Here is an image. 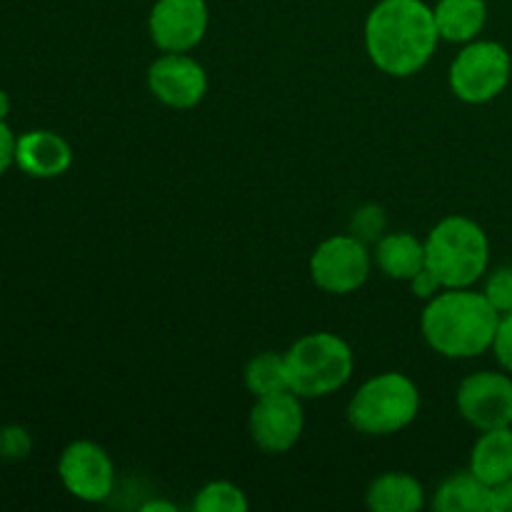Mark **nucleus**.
Returning a JSON list of instances; mask_svg holds the SVG:
<instances>
[{
	"label": "nucleus",
	"mask_w": 512,
	"mask_h": 512,
	"mask_svg": "<svg viewBox=\"0 0 512 512\" xmlns=\"http://www.w3.org/2000/svg\"><path fill=\"white\" fill-rule=\"evenodd\" d=\"M148 88L168 108H195L208 93V75L195 58L165 53L148 68Z\"/></svg>",
	"instance_id": "12"
},
{
	"label": "nucleus",
	"mask_w": 512,
	"mask_h": 512,
	"mask_svg": "<svg viewBox=\"0 0 512 512\" xmlns=\"http://www.w3.org/2000/svg\"><path fill=\"white\" fill-rule=\"evenodd\" d=\"M512 75L508 48L495 40H470L450 63L448 83L455 98L468 105H485L503 95Z\"/></svg>",
	"instance_id": "6"
},
{
	"label": "nucleus",
	"mask_w": 512,
	"mask_h": 512,
	"mask_svg": "<svg viewBox=\"0 0 512 512\" xmlns=\"http://www.w3.org/2000/svg\"><path fill=\"white\" fill-rule=\"evenodd\" d=\"M438 512H490V485H485L473 470H460L443 480L433 498Z\"/></svg>",
	"instance_id": "18"
},
{
	"label": "nucleus",
	"mask_w": 512,
	"mask_h": 512,
	"mask_svg": "<svg viewBox=\"0 0 512 512\" xmlns=\"http://www.w3.org/2000/svg\"><path fill=\"white\" fill-rule=\"evenodd\" d=\"M205 0H155L148 18L150 40L165 53H188L208 33Z\"/></svg>",
	"instance_id": "11"
},
{
	"label": "nucleus",
	"mask_w": 512,
	"mask_h": 512,
	"mask_svg": "<svg viewBox=\"0 0 512 512\" xmlns=\"http://www.w3.org/2000/svg\"><path fill=\"white\" fill-rule=\"evenodd\" d=\"M370 260L365 240L358 235H335L310 258V278L320 290L330 295H348L363 288L370 275Z\"/></svg>",
	"instance_id": "7"
},
{
	"label": "nucleus",
	"mask_w": 512,
	"mask_h": 512,
	"mask_svg": "<svg viewBox=\"0 0 512 512\" xmlns=\"http://www.w3.org/2000/svg\"><path fill=\"white\" fill-rule=\"evenodd\" d=\"M193 510L198 512H245L248 510V498L238 485L228 483V480H215L200 488L195 495Z\"/></svg>",
	"instance_id": "20"
},
{
	"label": "nucleus",
	"mask_w": 512,
	"mask_h": 512,
	"mask_svg": "<svg viewBox=\"0 0 512 512\" xmlns=\"http://www.w3.org/2000/svg\"><path fill=\"white\" fill-rule=\"evenodd\" d=\"M8 113H10V98H8V93L0 88V123H5Z\"/></svg>",
	"instance_id": "29"
},
{
	"label": "nucleus",
	"mask_w": 512,
	"mask_h": 512,
	"mask_svg": "<svg viewBox=\"0 0 512 512\" xmlns=\"http://www.w3.org/2000/svg\"><path fill=\"white\" fill-rule=\"evenodd\" d=\"M375 263L390 280L410 283L425 268V240L413 233H390L378 240Z\"/></svg>",
	"instance_id": "16"
},
{
	"label": "nucleus",
	"mask_w": 512,
	"mask_h": 512,
	"mask_svg": "<svg viewBox=\"0 0 512 512\" xmlns=\"http://www.w3.org/2000/svg\"><path fill=\"white\" fill-rule=\"evenodd\" d=\"M470 470L490 488L512 478V425L483 430L470 453Z\"/></svg>",
	"instance_id": "14"
},
{
	"label": "nucleus",
	"mask_w": 512,
	"mask_h": 512,
	"mask_svg": "<svg viewBox=\"0 0 512 512\" xmlns=\"http://www.w3.org/2000/svg\"><path fill=\"white\" fill-rule=\"evenodd\" d=\"M140 510H143V512H158V510H163V512H175V505L163 503V500H150V503H145Z\"/></svg>",
	"instance_id": "28"
},
{
	"label": "nucleus",
	"mask_w": 512,
	"mask_h": 512,
	"mask_svg": "<svg viewBox=\"0 0 512 512\" xmlns=\"http://www.w3.org/2000/svg\"><path fill=\"white\" fill-rule=\"evenodd\" d=\"M490 265V240L475 220L450 215L425 238V268L443 288H473Z\"/></svg>",
	"instance_id": "3"
},
{
	"label": "nucleus",
	"mask_w": 512,
	"mask_h": 512,
	"mask_svg": "<svg viewBox=\"0 0 512 512\" xmlns=\"http://www.w3.org/2000/svg\"><path fill=\"white\" fill-rule=\"evenodd\" d=\"M303 425V405L293 390L255 398L248 420L253 443L270 455L288 453L303 435Z\"/></svg>",
	"instance_id": "10"
},
{
	"label": "nucleus",
	"mask_w": 512,
	"mask_h": 512,
	"mask_svg": "<svg viewBox=\"0 0 512 512\" xmlns=\"http://www.w3.org/2000/svg\"><path fill=\"white\" fill-rule=\"evenodd\" d=\"M365 503L373 512H418L425 505V490L408 473H385L370 483Z\"/></svg>",
	"instance_id": "17"
},
{
	"label": "nucleus",
	"mask_w": 512,
	"mask_h": 512,
	"mask_svg": "<svg viewBox=\"0 0 512 512\" xmlns=\"http://www.w3.org/2000/svg\"><path fill=\"white\" fill-rule=\"evenodd\" d=\"M15 163L30 178H58L73 163V150L53 130H30L18 138Z\"/></svg>",
	"instance_id": "13"
},
{
	"label": "nucleus",
	"mask_w": 512,
	"mask_h": 512,
	"mask_svg": "<svg viewBox=\"0 0 512 512\" xmlns=\"http://www.w3.org/2000/svg\"><path fill=\"white\" fill-rule=\"evenodd\" d=\"M490 512H512V478L490 488Z\"/></svg>",
	"instance_id": "27"
},
{
	"label": "nucleus",
	"mask_w": 512,
	"mask_h": 512,
	"mask_svg": "<svg viewBox=\"0 0 512 512\" xmlns=\"http://www.w3.org/2000/svg\"><path fill=\"white\" fill-rule=\"evenodd\" d=\"M440 40L448 43H470L478 40L488 23V3L485 0H438L433 8Z\"/></svg>",
	"instance_id": "15"
},
{
	"label": "nucleus",
	"mask_w": 512,
	"mask_h": 512,
	"mask_svg": "<svg viewBox=\"0 0 512 512\" xmlns=\"http://www.w3.org/2000/svg\"><path fill=\"white\" fill-rule=\"evenodd\" d=\"M458 413L473 428L483 430L510 428L512 425V378L508 373L480 370L460 383Z\"/></svg>",
	"instance_id": "9"
},
{
	"label": "nucleus",
	"mask_w": 512,
	"mask_h": 512,
	"mask_svg": "<svg viewBox=\"0 0 512 512\" xmlns=\"http://www.w3.org/2000/svg\"><path fill=\"white\" fill-rule=\"evenodd\" d=\"M63 488L83 503H103L115 490V465L110 455L90 440H75L58 460Z\"/></svg>",
	"instance_id": "8"
},
{
	"label": "nucleus",
	"mask_w": 512,
	"mask_h": 512,
	"mask_svg": "<svg viewBox=\"0 0 512 512\" xmlns=\"http://www.w3.org/2000/svg\"><path fill=\"white\" fill-rule=\"evenodd\" d=\"M245 385L255 398L265 395L285 393L290 390L288 368H285V355L278 353H260L245 368Z\"/></svg>",
	"instance_id": "19"
},
{
	"label": "nucleus",
	"mask_w": 512,
	"mask_h": 512,
	"mask_svg": "<svg viewBox=\"0 0 512 512\" xmlns=\"http://www.w3.org/2000/svg\"><path fill=\"white\" fill-rule=\"evenodd\" d=\"M290 390L298 398H328L350 380L355 355L343 338L333 333H310L285 353Z\"/></svg>",
	"instance_id": "4"
},
{
	"label": "nucleus",
	"mask_w": 512,
	"mask_h": 512,
	"mask_svg": "<svg viewBox=\"0 0 512 512\" xmlns=\"http://www.w3.org/2000/svg\"><path fill=\"white\" fill-rule=\"evenodd\" d=\"M33 448V440L30 433L20 425H8V428L0 430V458L5 460H23L30 455Z\"/></svg>",
	"instance_id": "22"
},
{
	"label": "nucleus",
	"mask_w": 512,
	"mask_h": 512,
	"mask_svg": "<svg viewBox=\"0 0 512 512\" xmlns=\"http://www.w3.org/2000/svg\"><path fill=\"white\" fill-rule=\"evenodd\" d=\"M383 225H385V218H383V210L380 208H363L355 213L353 230L360 240H363V235L365 238H370V235L380 233V230H383Z\"/></svg>",
	"instance_id": "24"
},
{
	"label": "nucleus",
	"mask_w": 512,
	"mask_h": 512,
	"mask_svg": "<svg viewBox=\"0 0 512 512\" xmlns=\"http://www.w3.org/2000/svg\"><path fill=\"white\" fill-rule=\"evenodd\" d=\"M498 323L500 313L485 293L473 288H443L425 305L420 330L435 353L468 360L488 353Z\"/></svg>",
	"instance_id": "2"
},
{
	"label": "nucleus",
	"mask_w": 512,
	"mask_h": 512,
	"mask_svg": "<svg viewBox=\"0 0 512 512\" xmlns=\"http://www.w3.org/2000/svg\"><path fill=\"white\" fill-rule=\"evenodd\" d=\"M440 43L435 13L425 0H380L365 20V50L393 78L420 73Z\"/></svg>",
	"instance_id": "1"
},
{
	"label": "nucleus",
	"mask_w": 512,
	"mask_h": 512,
	"mask_svg": "<svg viewBox=\"0 0 512 512\" xmlns=\"http://www.w3.org/2000/svg\"><path fill=\"white\" fill-rule=\"evenodd\" d=\"M410 285H413V293L418 295V298H423V300L435 298V295H438L440 290H443V285H440V280L435 278V275L430 273L428 268L420 270V273L415 275L413 280H410Z\"/></svg>",
	"instance_id": "25"
},
{
	"label": "nucleus",
	"mask_w": 512,
	"mask_h": 512,
	"mask_svg": "<svg viewBox=\"0 0 512 512\" xmlns=\"http://www.w3.org/2000/svg\"><path fill=\"white\" fill-rule=\"evenodd\" d=\"M483 293L500 315L512 313V265L493 270Z\"/></svg>",
	"instance_id": "21"
},
{
	"label": "nucleus",
	"mask_w": 512,
	"mask_h": 512,
	"mask_svg": "<svg viewBox=\"0 0 512 512\" xmlns=\"http://www.w3.org/2000/svg\"><path fill=\"white\" fill-rule=\"evenodd\" d=\"M490 350L495 353V360L500 363V368L505 373H512V313L500 315L498 330H495V338Z\"/></svg>",
	"instance_id": "23"
},
{
	"label": "nucleus",
	"mask_w": 512,
	"mask_h": 512,
	"mask_svg": "<svg viewBox=\"0 0 512 512\" xmlns=\"http://www.w3.org/2000/svg\"><path fill=\"white\" fill-rule=\"evenodd\" d=\"M15 145H18V138L13 130L8 128V123H0V175L8 173L10 165L15 163Z\"/></svg>",
	"instance_id": "26"
},
{
	"label": "nucleus",
	"mask_w": 512,
	"mask_h": 512,
	"mask_svg": "<svg viewBox=\"0 0 512 512\" xmlns=\"http://www.w3.org/2000/svg\"><path fill=\"white\" fill-rule=\"evenodd\" d=\"M420 413V390L408 375L383 373L360 385L348 405V420L358 433L385 438L408 428Z\"/></svg>",
	"instance_id": "5"
}]
</instances>
